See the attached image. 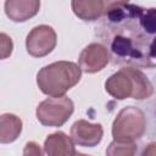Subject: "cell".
<instances>
[{
    "instance_id": "6da1fadb",
    "label": "cell",
    "mask_w": 156,
    "mask_h": 156,
    "mask_svg": "<svg viewBox=\"0 0 156 156\" xmlns=\"http://www.w3.org/2000/svg\"><path fill=\"white\" fill-rule=\"evenodd\" d=\"M82 77L80 67L71 61H57L43 67L37 74V84L41 93L51 98H61L73 88Z\"/></svg>"
},
{
    "instance_id": "7a4b0ae2",
    "label": "cell",
    "mask_w": 156,
    "mask_h": 156,
    "mask_svg": "<svg viewBox=\"0 0 156 156\" xmlns=\"http://www.w3.org/2000/svg\"><path fill=\"white\" fill-rule=\"evenodd\" d=\"M106 91L117 100L128 98L144 100L152 95L154 88L149 78L139 69L133 67L121 68L105 82Z\"/></svg>"
},
{
    "instance_id": "3957f363",
    "label": "cell",
    "mask_w": 156,
    "mask_h": 156,
    "mask_svg": "<svg viewBox=\"0 0 156 156\" xmlns=\"http://www.w3.org/2000/svg\"><path fill=\"white\" fill-rule=\"evenodd\" d=\"M145 130L146 117L144 112L135 106L122 108L112 123V136L116 141H134L135 139L141 138Z\"/></svg>"
},
{
    "instance_id": "277c9868",
    "label": "cell",
    "mask_w": 156,
    "mask_h": 156,
    "mask_svg": "<svg viewBox=\"0 0 156 156\" xmlns=\"http://www.w3.org/2000/svg\"><path fill=\"white\" fill-rule=\"evenodd\" d=\"M74 111L73 101L67 96L49 98L37 106V118L46 127H61Z\"/></svg>"
},
{
    "instance_id": "5b68a950",
    "label": "cell",
    "mask_w": 156,
    "mask_h": 156,
    "mask_svg": "<svg viewBox=\"0 0 156 156\" xmlns=\"http://www.w3.org/2000/svg\"><path fill=\"white\" fill-rule=\"evenodd\" d=\"M56 43L57 35L55 29L48 24H40L27 34L26 49L33 57H44L55 49Z\"/></svg>"
},
{
    "instance_id": "8992f818",
    "label": "cell",
    "mask_w": 156,
    "mask_h": 156,
    "mask_svg": "<svg viewBox=\"0 0 156 156\" xmlns=\"http://www.w3.org/2000/svg\"><path fill=\"white\" fill-rule=\"evenodd\" d=\"M79 67L85 73H96L110 62V54L100 43H91L79 55Z\"/></svg>"
},
{
    "instance_id": "52a82bcc",
    "label": "cell",
    "mask_w": 156,
    "mask_h": 156,
    "mask_svg": "<svg viewBox=\"0 0 156 156\" xmlns=\"http://www.w3.org/2000/svg\"><path fill=\"white\" fill-rule=\"evenodd\" d=\"M102 135L104 129L100 123H90L85 119H78L71 127V138L80 146H96L101 141Z\"/></svg>"
},
{
    "instance_id": "ba28073f",
    "label": "cell",
    "mask_w": 156,
    "mask_h": 156,
    "mask_svg": "<svg viewBox=\"0 0 156 156\" xmlns=\"http://www.w3.org/2000/svg\"><path fill=\"white\" fill-rule=\"evenodd\" d=\"M6 16L13 22H24L34 17L40 9L38 0H6L4 4Z\"/></svg>"
},
{
    "instance_id": "9c48e42d",
    "label": "cell",
    "mask_w": 156,
    "mask_h": 156,
    "mask_svg": "<svg viewBox=\"0 0 156 156\" xmlns=\"http://www.w3.org/2000/svg\"><path fill=\"white\" fill-rule=\"evenodd\" d=\"M44 151L48 156H74V141L63 132H55L45 139Z\"/></svg>"
},
{
    "instance_id": "30bf717a",
    "label": "cell",
    "mask_w": 156,
    "mask_h": 156,
    "mask_svg": "<svg viewBox=\"0 0 156 156\" xmlns=\"http://www.w3.org/2000/svg\"><path fill=\"white\" fill-rule=\"evenodd\" d=\"M110 1L102 0H73L71 2L76 16L83 21H95L107 13Z\"/></svg>"
},
{
    "instance_id": "8fae6325",
    "label": "cell",
    "mask_w": 156,
    "mask_h": 156,
    "mask_svg": "<svg viewBox=\"0 0 156 156\" xmlns=\"http://www.w3.org/2000/svg\"><path fill=\"white\" fill-rule=\"evenodd\" d=\"M22 132V121L13 113H4L0 117V141L9 144L15 141Z\"/></svg>"
},
{
    "instance_id": "7c38bea8",
    "label": "cell",
    "mask_w": 156,
    "mask_h": 156,
    "mask_svg": "<svg viewBox=\"0 0 156 156\" xmlns=\"http://www.w3.org/2000/svg\"><path fill=\"white\" fill-rule=\"evenodd\" d=\"M111 48L116 55L128 56V57H140V52L132 45L130 39L126 37H121V35L115 37Z\"/></svg>"
},
{
    "instance_id": "4fadbf2b",
    "label": "cell",
    "mask_w": 156,
    "mask_h": 156,
    "mask_svg": "<svg viewBox=\"0 0 156 156\" xmlns=\"http://www.w3.org/2000/svg\"><path fill=\"white\" fill-rule=\"evenodd\" d=\"M136 151L138 147L133 141L124 143L113 140L106 149V156H135Z\"/></svg>"
},
{
    "instance_id": "5bb4252c",
    "label": "cell",
    "mask_w": 156,
    "mask_h": 156,
    "mask_svg": "<svg viewBox=\"0 0 156 156\" xmlns=\"http://www.w3.org/2000/svg\"><path fill=\"white\" fill-rule=\"evenodd\" d=\"M139 21L144 30L149 34L156 33V9H143L139 15Z\"/></svg>"
},
{
    "instance_id": "9a60e30c",
    "label": "cell",
    "mask_w": 156,
    "mask_h": 156,
    "mask_svg": "<svg viewBox=\"0 0 156 156\" xmlns=\"http://www.w3.org/2000/svg\"><path fill=\"white\" fill-rule=\"evenodd\" d=\"M23 156H44V151L35 141H28L23 147Z\"/></svg>"
},
{
    "instance_id": "2e32d148",
    "label": "cell",
    "mask_w": 156,
    "mask_h": 156,
    "mask_svg": "<svg viewBox=\"0 0 156 156\" xmlns=\"http://www.w3.org/2000/svg\"><path fill=\"white\" fill-rule=\"evenodd\" d=\"M1 45H2V49H1V57L2 58H6L9 55H11L12 52V40L11 38H9L5 33H1Z\"/></svg>"
},
{
    "instance_id": "e0dca14e",
    "label": "cell",
    "mask_w": 156,
    "mask_h": 156,
    "mask_svg": "<svg viewBox=\"0 0 156 156\" xmlns=\"http://www.w3.org/2000/svg\"><path fill=\"white\" fill-rule=\"evenodd\" d=\"M141 156H156V143H150L144 149Z\"/></svg>"
},
{
    "instance_id": "ac0fdd59",
    "label": "cell",
    "mask_w": 156,
    "mask_h": 156,
    "mask_svg": "<svg viewBox=\"0 0 156 156\" xmlns=\"http://www.w3.org/2000/svg\"><path fill=\"white\" fill-rule=\"evenodd\" d=\"M150 57L156 58V38L152 40V43L150 45Z\"/></svg>"
},
{
    "instance_id": "d6986e66",
    "label": "cell",
    "mask_w": 156,
    "mask_h": 156,
    "mask_svg": "<svg viewBox=\"0 0 156 156\" xmlns=\"http://www.w3.org/2000/svg\"><path fill=\"white\" fill-rule=\"evenodd\" d=\"M74 156H90V155H85V154H82V152H76Z\"/></svg>"
}]
</instances>
